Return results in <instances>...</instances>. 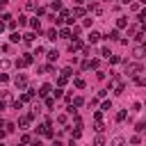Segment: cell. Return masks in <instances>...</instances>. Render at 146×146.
<instances>
[{
    "instance_id": "25",
    "label": "cell",
    "mask_w": 146,
    "mask_h": 146,
    "mask_svg": "<svg viewBox=\"0 0 146 146\" xmlns=\"http://www.w3.org/2000/svg\"><path fill=\"white\" fill-rule=\"evenodd\" d=\"M46 55H48V59H50V62H55V59L59 57V52H57V50H48Z\"/></svg>"
},
{
    "instance_id": "13",
    "label": "cell",
    "mask_w": 146,
    "mask_h": 146,
    "mask_svg": "<svg viewBox=\"0 0 146 146\" xmlns=\"http://www.w3.org/2000/svg\"><path fill=\"white\" fill-rule=\"evenodd\" d=\"M30 27L39 34V32H41V23H39V18H32V21H30Z\"/></svg>"
},
{
    "instance_id": "27",
    "label": "cell",
    "mask_w": 146,
    "mask_h": 146,
    "mask_svg": "<svg viewBox=\"0 0 146 146\" xmlns=\"http://www.w3.org/2000/svg\"><path fill=\"white\" fill-rule=\"evenodd\" d=\"M73 84H75L78 89H84V80H82V78H75V80H73Z\"/></svg>"
},
{
    "instance_id": "12",
    "label": "cell",
    "mask_w": 146,
    "mask_h": 146,
    "mask_svg": "<svg viewBox=\"0 0 146 146\" xmlns=\"http://www.w3.org/2000/svg\"><path fill=\"white\" fill-rule=\"evenodd\" d=\"M116 27H119V30L128 27V18H125V16H119V18H116Z\"/></svg>"
},
{
    "instance_id": "48",
    "label": "cell",
    "mask_w": 146,
    "mask_h": 146,
    "mask_svg": "<svg viewBox=\"0 0 146 146\" xmlns=\"http://www.w3.org/2000/svg\"><path fill=\"white\" fill-rule=\"evenodd\" d=\"M30 144H32V146H43V144H41V139H34V141H30Z\"/></svg>"
},
{
    "instance_id": "23",
    "label": "cell",
    "mask_w": 146,
    "mask_h": 146,
    "mask_svg": "<svg viewBox=\"0 0 146 146\" xmlns=\"http://www.w3.org/2000/svg\"><path fill=\"white\" fill-rule=\"evenodd\" d=\"M100 36H103L100 32H91V34H89V43H96V41H98Z\"/></svg>"
},
{
    "instance_id": "16",
    "label": "cell",
    "mask_w": 146,
    "mask_h": 146,
    "mask_svg": "<svg viewBox=\"0 0 146 146\" xmlns=\"http://www.w3.org/2000/svg\"><path fill=\"white\" fill-rule=\"evenodd\" d=\"M21 100H34V89H25L23 91V98Z\"/></svg>"
},
{
    "instance_id": "19",
    "label": "cell",
    "mask_w": 146,
    "mask_h": 146,
    "mask_svg": "<svg viewBox=\"0 0 146 146\" xmlns=\"http://www.w3.org/2000/svg\"><path fill=\"white\" fill-rule=\"evenodd\" d=\"M71 14H73V18H80V16H84V9H82V7H73Z\"/></svg>"
},
{
    "instance_id": "35",
    "label": "cell",
    "mask_w": 146,
    "mask_h": 146,
    "mask_svg": "<svg viewBox=\"0 0 146 146\" xmlns=\"http://www.w3.org/2000/svg\"><path fill=\"white\" fill-rule=\"evenodd\" d=\"M66 82H68V78H64V75H59V78H57V84H59V87H64Z\"/></svg>"
},
{
    "instance_id": "51",
    "label": "cell",
    "mask_w": 146,
    "mask_h": 146,
    "mask_svg": "<svg viewBox=\"0 0 146 146\" xmlns=\"http://www.w3.org/2000/svg\"><path fill=\"white\" fill-rule=\"evenodd\" d=\"M50 146H62V144H59V141H57V139H55V141H52V144H50Z\"/></svg>"
},
{
    "instance_id": "49",
    "label": "cell",
    "mask_w": 146,
    "mask_h": 146,
    "mask_svg": "<svg viewBox=\"0 0 146 146\" xmlns=\"http://www.w3.org/2000/svg\"><path fill=\"white\" fill-rule=\"evenodd\" d=\"M5 125H7V121H5V119H0V130H5Z\"/></svg>"
},
{
    "instance_id": "28",
    "label": "cell",
    "mask_w": 146,
    "mask_h": 146,
    "mask_svg": "<svg viewBox=\"0 0 146 146\" xmlns=\"http://www.w3.org/2000/svg\"><path fill=\"white\" fill-rule=\"evenodd\" d=\"M125 116H128V112H125V110H121V112L116 114V121L121 123V121H125Z\"/></svg>"
},
{
    "instance_id": "37",
    "label": "cell",
    "mask_w": 146,
    "mask_h": 146,
    "mask_svg": "<svg viewBox=\"0 0 146 146\" xmlns=\"http://www.w3.org/2000/svg\"><path fill=\"white\" fill-rule=\"evenodd\" d=\"M5 130H7V132H14V130H16V123H9V121H7V125H5Z\"/></svg>"
},
{
    "instance_id": "29",
    "label": "cell",
    "mask_w": 146,
    "mask_h": 146,
    "mask_svg": "<svg viewBox=\"0 0 146 146\" xmlns=\"http://www.w3.org/2000/svg\"><path fill=\"white\" fill-rule=\"evenodd\" d=\"M25 7H27L30 11H36V2H34V0H27V5H25Z\"/></svg>"
},
{
    "instance_id": "1",
    "label": "cell",
    "mask_w": 146,
    "mask_h": 146,
    "mask_svg": "<svg viewBox=\"0 0 146 146\" xmlns=\"http://www.w3.org/2000/svg\"><path fill=\"white\" fill-rule=\"evenodd\" d=\"M110 87H112L116 94H123V82H121V78H119L116 73H112V75H110Z\"/></svg>"
},
{
    "instance_id": "42",
    "label": "cell",
    "mask_w": 146,
    "mask_h": 146,
    "mask_svg": "<svg viewBox=\"0 0 146 146\" xmlns=\"http://www.w3.org/2000/svg\"><path fill=\"white\" fill-rule=\"evenodd\" d=\"M80 135H82V130H80V128H75V130H73V137H71V139H80Z\"/></svg>"
},
{
    "instance_id": "6",
    "label": "cell",
    "mask_w": 146,
    "mask_h": 146,
    "mask_svg": "<svg viewBox=\"0 0 146 146\" xmlns=\"http://www.w3.org/2000/svg\"><path fill=\"white\" fill-rule=\"evenodd\" d=\"M84 48V43L80 41V39H73L71 43H68V52H78V50H82Z\"/></svg>"
},
{
    "instance_id": "53",
    "label": "cell",
    "mask_w": 146,
    "mask_h": 146,
    "mask_svg": "<svg viewBox=\"0 0 146 146\" xmlns=\"http://www.w3.org/2000/svg\"><path fill=\"white\" fill-rule=\"evenodd\" d=\"M121 2H123V5H130V2H132V0H121Z\"/></svg>"
},
{
    "instance_id": "33",
    "label": "cell",
    "mask_w": 146,
    "mask_h": 146,
    "mask_svg": "<svg viewBox=\"0 0 146 146\" xmlns=\"http://www.w3.org/2000/svg\"><path fill=\"white\" fill-rule=\"evenodd\" d=\"M46 107H48V110H52V107H55V98H50V96H48V98H46Z\"/></svg>"
},
{
    "instance_id": "5",
    "label": "cell",
    "mask_w": 146,
    "mask_h": 146,
    "mask_svg": "<svg viewBox=\"0 0 146 146\" xmlns=\"http://www.w3.org/2000/svg\"><path fill=\"white\" fill-rule=\"evenodd\" d=\"M98 66H100V62L94 57V59H87V62L82 64V71H91V68H96V71H98Z\"/></svg>"
},
{
    "instance_id": "32",
    "label": "cell",
    "mask_w": 146,
    "mask_h": 146,
    "mask_svg": "<svg viewBox=\"0 0 146 146\" xmlns=\"http://www.w3.org/2000/svg\"><path fill=\"white\" fill-rule=\"evenodd\" d=\"M107 59H110V64H119V62H121V57H119V55H110Z\"/></svg>"
},
{
    "instance_id": "22",
    "label": "cell",
    "mask_w": 146,
    "mask_h": 146,
    "mask_svg": "<svg viewBox=\"0 0 146 146\" xmlns=\"http://www.w3.org/2000/svg\"><path fill=\"white\" fill-rule=\"evenodd\" d=\"M105 39H110V41H119V30H112V32H110Z\"/></svg>"
},
{
    "instance_id": "52",
    "label": "cell",
    "mask_w": 146,
    "mask_h": 146,
    "mask_svg": "<svg viewBox=\"0 0 146 146\" xmlns=\"http://www.w3.org/2000/svg\"><path fill=\"white\" fill-rule=\"evenodd\" d=\"M0 110H5V100H0Z\"/></svg>"
},
{
    "instance_id": "46",
    "label": "cell",
    "mask_w": 146,
    "mask_h": 146,
    "mask_svg": "<svg viewBox=\"0 0 146 146\" xmlns=\"http://www.w3.org/2000/svg\"><path fill=\"white\" fill-rule=\"evenodd\" d=\"M32 139H30V135H23V139H21V144H30Z\"/></svg>"
},
{
    "instance_id": "17",
    "label": "cell",
    "mask_w": 146,
    "mask_h": 146,
    "mask_svg": "<svg viewBox=\"0 0 146 146\" xmlns=\"http://www.w3.org/2000/svg\"><path fill=\"white\" fill-rule=\"evenodd\" d=\"M34 36H36V32H27V34H23V41L25 43H34Z\"/></svg>"
},
{
    "instance_id": "20",
    "label": "cell",
    "mask_w": 146,
    "mask_h": 146,
    "mask_svg": "<svg viewBox=\"0 0 146 146\" xmlns=\"http://www.w3.org/2000/svg\"><path fill=\"white\" fill-rule=\"evenodd\" d=\"M59 36L62 39H71V27H62L59 30Z\"/></svg>"
},
{
    "instance_id": "38",
    "label": "cell",
    "mask_w": 146,
    "mask_h": 146,
    "mask_svg": "<svg viewBox=\"0 0 146 146\" xmlns=\"http://www.w3.org/2000/svg\"><path fill=\"white\" fill-rule=\"evenodd\" d=\"M137 18H139V23H141V25H146V9H144V11H141Z\"/></svg>"
},
{
    "instance_id": "40",
    "label": "cell",
    "mask_w": 146,
    "mask_h": 146,
    "mask_svg": "<svg viewBox=\"0 0 146 146\" xmlns=\"http://www.w3.org/2000/svg\"><path fill=\"white\" fill-rule=\"evenodd\" d=\"M11 107H14V110H21V107H23V100H14Z\"/></svg>"
},
{
    "instance_id": "26",
    "label": "cell",
    "mask_w": 146,
    "mask_h": 146,
    "mask_svg": "<svg viewBox=\"0 0 146 146\" xmlns=\"http://www.w3.org/2000/svg\"><path fill=\"white\" fill-rule=\"evenodd\" d=\"M59 75H64V78H73V68H71V66H66V68H64Z\"/></svg>"
},
{
    "instance_id": "11",
    "label": "cell",
    "mask_w": 146,
    "mask_h": 146,
    "mask_svg": "<svg viewBox=\"0 0 146 146\" xmlns=\"http://www.w3.org/2000/svg\"><path fill=\"white\" fill-rule=\"evenodd\" d=\"M68 105H73V107H82V105H84V98H82V96H75V98H71Z\"/></svg>"
},
{
    "instance_id": "44",
    "label": "cell",
    "mask_w": 146,
    "mask_h": 146,
    "mask_svg": "<svg viewBox=\"0 0 146 146\" xmlns=\"http://www.w3.org/2000/svg\"><path fill=\"white\" fill-rule=\"evenodd\" d=\"M100 55H103V57H110L112 52H110V48H103V50H100Z\"/></svg>"
},
{
    "instance_id": "9",
    "label": "cell",
    "mask_w": 146,
    "mask_h": 146,
    "mask_svg": "<svg viewBox=\"0 0 146 146\" xmlns=\"http://www.w3.org/2000/svg\"><path fill=\"white\" fill-rule=\"evenodd\" d=\"M52 94V84H41V89H39V96L41 98H48Z\"/></svg>"
},
{
    "instance_id": "24",
    "label": "cell",
    "mask_w": 146,
    "mask_h": 146,
    "mask_svg": "<svg viewBox=\"0 0 146 146\" xmlns=\"http://www.w3.org/2000/svg\"><path fill=\"white\" fill-rule=\"evenodd\" d=\"M94 146H105V137H103L100 132H98V137L94 139Z\"/></svg>"
},
{
    "instance_id": "10",
    "label": "cell",
    "mask_w": 146,
    "mask_h": 146,
    "mask_svg": "<svg viewBox=\"0 0 146 146\" xmlns=\"http://www.w3.org/2000/svg\"><path fill=\"white\" fill-rule=\"evenodd\" d=\"M132 55H135V59H141V57L146 55V48H144V46H135V48H132Z\"/></svg>"
},
{
    "instance_id": "2",
    "label": "cell",
    "mask_w": 146,
    "mask_h": 146,
    "mask_svg": "<svg viewBox=\"0 0 146 146\" xmlns=\"http://www.w3.org/2000/svg\"><path fill=\"white\" fill-rule=\"evenodd\" d=\"M32 62H34V55H32V52H27V55H23V57H18V59H16V66H18V68H23V66H30Z\"/></svg>"
},
{
    "instance_id": "36",
    "label": "cell",
    "mask_w": 146,
    "mask_h": 146,
    "mask_svg": "<svg viewBox=\"0 0 146 146\" xmlns=\"http://www.w3.org/2000/svg\"><path fill=\"white\" fill-rule=\"evenodd\" d=\"M100 110H103V112H107V110H112V103H110V100H105V103L100 105Z\"/></svg>"
},
{
    "instance_id": "54",
    "label": "cell",
    "mask_w": 146,
    "mask_h": 146,
    "mask_svg": "<svg viewBox=\"0 0 146 146\" xmlns=\"http://www.w3.org/2000/svg\"><path fill=\"white\" fill-rule=\"evenodd\" d=\"M139 2H141V5H146V0H139Z\"/></svg>"
},
{
    "instance_id": "15",
    "label": "cell",
    "mask_w": 146,
    "mask_h": 146,
    "mask_svg": "<svg viewBox=\"0 0 146 146\" xmlns=\"http://www.w3.org/2000/svg\"><path fill=\"white\" fill-rule=\"evenodd\" d=\"M9 41H11V43H18V41H23V34H18V32L14 30V32L9 34Z\"/></svg>"
},
{
    "instance_id": "31",
    "label": "cell",
    "mask_w": 146,
    "mask_h": 146,
    "mask_svg": "<svg viewBox=\"0 0 146 146\" xmlns=\"http://www.w3.org/2000/svg\"><path fill=\"white\" fill-rule=\"evenodd\" d=\"M78 34H80V25H73V27H71V36H73V39H75V36H78Z\"/></svg>"
},
{
    "instance_id": "55",
    "label": "cell",
    "mask_w": 146,
    "mask_h": 146,
    "mask_svg": "<svg viewBox=\"0 0 146 146\" xmlns=\"http://www.w3.org/2000/svg\"><path fill=\"white\" fill-rule=\"evenodd\" d=\"M0 146H5V144H2V141H0Z\"/></svg>"
},
{
    "instance_id": "21",
    "label": "cell",
    "mask_w": 146,
    "mask_h": 146,
    "mask_svg": "<svg viewBox=\"0 0 146 146\" xmlns=\"http://www.w3.org/2000/svg\"><path fill=\"white\" fill-rule=\"evenodd\" d=\"M135 130H137L139 135H144V132H146V121H139V123L135 125Z\"/></svg>"
},
{
    "instance_id": "47",
    "label": "cell",
    "mask_w": 146,
    "mask_h": 146,
    "mask_svg": "<svg viewBox=\"0 0 146 146\" xmlns=\"http://www.w3.org/2000/svg\"><path fill=\"white\" fill-rule=\"evenodd\" d=\"M139 141H141V139H139V135H135V137H132V139H130V144H135V146H137V144H139Z\"/></svg>"
},
{
    "instance_id": "41",
    "label": "cell",
    "mask_w": 146,
    "mask_h": 146,
    "mask_svg": "<svg viewBox=\"0 0 146 146\" xmlns=\"http://www.w3.org/2000/svg\"><path fill=\"white\" fill-rule=\"evenodd\" d=\"M73 125H75V128H82V119L75 116V119H73Z\"/></svg>"
},
{
    "instance_id": "8",
    "label": "cell",
    "mask_w": 146,
    "mask_h": 146,
    "mask_svg": "<svg viewBox=\"0 0 146 146\" xmlns=\"http://www.w3.org/2000/svg\"><path fill=\"white\" fill-rule=\"evenodd\" d=\"M94 128H96L98 132H103V128H105V125H103V116H100V112L94 114Z\"/></svg>"
},
{
    "instance_id": "45",
    "label": "cell",
    "mask_w": 146,
    "mask_h": 146,
    "mask_svg": "<svg viewBox=\"0 0 146 146\" xmlns=\"http://www.w3.org/2000/svg\"><path fill=\"white\" fill-rule=\"evenodd\" d=\"M96 78H98V80H105L107 75H105V71H98V73H96Z\"/></svg>"
},
{
    "instance_id": "30",
    "label": "cell",
    "mask_w": 146,
    "mask_h": 146,
    "mask_svg": "<svg viewBox=\"0 0 146 146\" xmlns=\"http://www.w3.org/2000/svg\"><path fill=\"white\" fill-rule=\"evenodd\" d=\"M50 7H52L55 11H59V9H62V5H59V0H50Z\"/></svg>"
},
{
    "instance_id": "7",
    "label": "cell",
    "mask_w": 146,
    "mask_h": 146,
    "mask_svg": "<svg viewBox=\"0 0 146 146\" xmlns=\"http://www.w3.org/2000/svg\"><path fill=\"white\" fill-rule=\"evenodd\" d=\"M30 121H32V114H23L21 119H18V128H30Z\"/></svg>"
},
{
    "instance_id": "43",
    "label": "cell",
    "mask_w": 146,
    "mask_h": 146,
    "mask_svg": "<svg viewBox=\"0 0 146 146\" xmlns=\"http://www.w3.org/2000/svg\"><path fill=\"white\" fill-rule=\"evenodd\" d=\"M135 82H137V84H141V87H146V78H139V75H137V78H135Z\"/></svg>"
},
{
    "instance_id": "50",
    "label": "cell",
    "mask_w": 146,
    "mask_h": 146,
    "mask_svg": "<svg viewBox=\"0 0 146 146\" xmlns=\"http://www.w3.org/2000/svg\"><path fill=\"white\" fill-rule=\"evenodd\" d=\"M5 25H7V23H5V21H0V32L5 30Z\"/></svg>"
},
{
    "instance_id": "34",
    "label": "cell",
    "mask_w": 146,
    "mask_h": 146,
    "mask_svg": "<svg viewBox=\"0 0 146 146\" xmlns=\"http://www.w3.org/2000/svg\"><path fill=\"white\" fill-rule=\"evenodd\" d=\"M39 71H41V73H52V66H50V64H46V66H41Z\"/></svg>"
},
{
    "instance_id": "4",
    "label": "cell",
    "mask_w": 146,
    "mask_h": 146,
    "mask_svg": "<svg viewBox=\"0 0 146 146\" xmlns=\"http://www.w3.org/2000/svg\"><path fill=\"white\" fill-rule=\"evenodd\" d=\"M14 84H16V89H18V91H25V89H27V78L21 73V75H16V78H14Z\"/></svg>"
},
{
    "instance_id": "39",
    "label": "cell",
    "mask_w": 146,
    "mask_h": 146,
    "mask_svg": "<svg viewBox=\"0 0 146 146\" xmlns=\"http://www.w3.org/2000/svg\"><path fill=\"white\" fill-rule=\"evenodd\" d=\"M52 94H55V98H62V96H64V91H62V87H57V89H55Z\"/></svg>"
},
{
    "instance_id": "14",
    "label": "cell",
    "mask_w": 146,
    "mask_h": 146,
    "mask_svg": "<svg viewBox=\"0 0 146 146\" xmlns=\"http://www.w3.org/2000/svg\"><path fill=\"white\" fill-rule=\"evenodd\" d=\"M46 39H50V41H55V39H59V32H57V30L52 27V30H48V32H46Z\"/></svg>"
},
{
    "instance_id": "3",
    "label": "cell",
    "mask_w": 146,
    "mask_h": 146,
    "mask_svg": "<svg viewBox=\"0 0 146 146\" xmlns=\"http://www.w3.org/2000/svg\"><path fill=\"white\" fill-rule=\"evenodd\" d=\"M125 73H128L130 78H137V75L141 73V64H125Z\"/></svg>"
},
{
    "instance_id": "18",
    "label": "cell",
    "mask_w": 146,
    "mask_h": 146,
    "mask_svg": "<svg viewBox=\"0 0 146 146\" xmlns=\"http://www.w3.org/2000/svg\"><path fill=\"white\" fill-rule=\"evenodd\" d=\"M110 146H125V139H123V137H114V139L110 141Z\"/></svg>"
}]
</instances>
